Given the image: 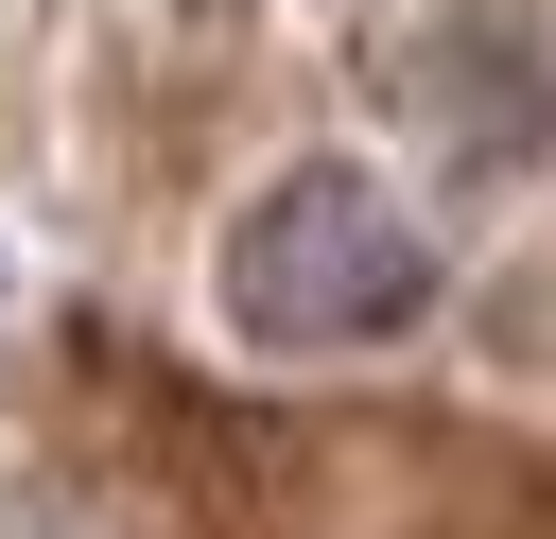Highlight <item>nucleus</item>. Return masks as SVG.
<instances>
[{
	"label": "nucleus",
	"mask_w": 556,
	"mask_h": 539,
	"mask_svg": "<svg viewBox=\"0 0 556 539\" xmlns=\"http://www.w3.org/2000/svg\"><path fill=\"white\" fill-rule=\"evenodd\" d=\"M208 296H226V330H243V348L330 365V348H400V330L434 313V243H417V209H400L365 156H295L278 191H243V209H226Z\"/></svg>",
	"instance_id": "f257e3e1"
}]
</instances>
